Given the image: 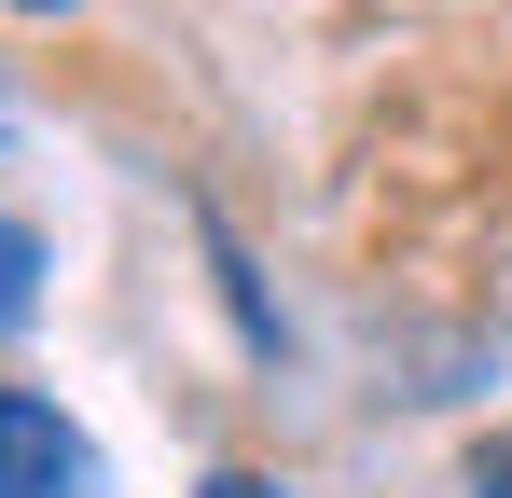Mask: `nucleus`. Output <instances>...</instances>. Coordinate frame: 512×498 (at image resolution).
Masks as SVG:
<instances>
[{
	"mask_svg": "<svg viewBox=\"0 0 512 498\" xmlns=\"http://www.w3.org/2000/svg\"><path fill=\"white\" fill-rule=\"evenodd\" d=\"M14 14H70V0H14Z\"/></svg>",
	"mask_w": 512,
	"mask_h": 498,
	"instance_id": "39448f33",
	"label": "nucleus"
},
{
	"mask_svg": "<svg viewBox=\"0 0 512 498\" xmlns=\"http://www.w3.org/2000/svg\"><path fill=\"white\" fill-rule=\"evenodd\" d=\"M471 498H512V429H485V443H471Z\"/></svg>",
	"mask_w": 512,
	"mask_h": 498,
	"instance_id": "7ed1b4c3",
	"label": "nucleus"
},
{
	"mask_svg": "<svg viewBox=\"0 0 512 498\" xmlns=\"http://www.w3.org/2000/svg\"><path fill=\"white\" fill-rule=\"evenodd\" d=\"M194 498H291V485H277V471H208Z\"/></svg>",
	"mask_w": 512,
	"mask_h": 498,
	"instance_id": "20e7f679",
	"label": "nucleus"
},
{
	"mask_svg": "<svg viewBox=\"0 0 512 498\" xmlns=\"http://www.w3.org/2000/svg\"><path fill=\"white\" fill-rule=\"evenodd\" d=\"M28 305H42V236H28V222H0V332L28 319Z\"/></svg>",
	"mask_w": 512,
	"mask_h": 498,
	"instance_id": "f03ea898",
	"label": "nucleus"
},
{
	"mask_svg": "<svg viewBox=\"0 0 512 498\" xmlns=\"http://www.w3.org/2000/svg\"><path fill=\"white\" fill-rule=\"evenodd\" d=\"M0 498H97V443L28 388H0Z\"/></svg>",
	"mask_w": 512,
	"mask_h": 498,
	"instance_id": "f257e3e1",
	"label": "nucleus"
}]
</instances>
